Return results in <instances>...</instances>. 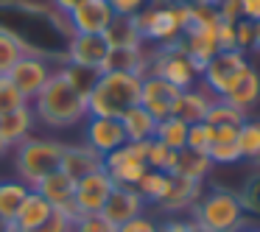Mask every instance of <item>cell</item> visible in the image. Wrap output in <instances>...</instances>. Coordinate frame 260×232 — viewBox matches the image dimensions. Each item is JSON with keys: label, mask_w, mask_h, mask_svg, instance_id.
<instances>
[{"label": "cell", "mask_w": 260, "mask_h": 232, "mask_svg": "<svg viewBox=\"0 0 260 232\" xmlns=\"http://www.w3.org/2000/svg\"><path fill=\"white\" fill-rule=\"evenodd\" d=\"M31 112L37 118V126L48 131H64L87 120V98L76 92L64 81V76L53 73V79L45 84V90L31 101Z\"/></svg>", "instance_id": "obj_1"}, {"label": "cell", "mask_w": 260, "mask_h": 232, "mask_svg": "<svg viewBox=\"0 0 260 232\" xmlns=\"http://www.w3.org/2000/svg\"><path fill=\"white\" fill-rule=\"evenodd\" d=\"M143 76L120 73V70H104L95 87L87 95V112L101 118H120L126 109L140 104Z\"/></svg>", "instance_id": "obj_2"}, {"label": "cell", "mask_w": 260, "mask_h": 232, "mask_svg": "<svg viewBox=\"0 0 260 232\" xmlns=\"http://www.w3.org/2000/svg\"><path fill=\"white\" fill-rule=\"evenodd\" d=\"M137 28H140L146 45L165 48L176 45L190 25V0H168V3H151L137 14Z\"/></svg>", "instance_id": "obj_3"}, {"label": "cell", "mask_w": 260, "mask_h": 232, "mask_svg": "<svg viewBox=\"0 0 260 232\" xmlns=\"http://www.w3.org/2000/svg\"><path fill=\"white\" fill-rule=\"evenodd\" d=\"M64 143L48 135H31L20 146H14V174L28 187H37L45 176L59 171Z\"/></svg>", "instance_id": "obj_4"}, {"label": "cell", "mask_w": 260, "mask_h": 232, "mask_svg": "<svg viewBox=\"0 0 260 232\" xmlns=\"http://www.w3.org/2000/svg\"><path fill=\"white\" fill-rule=\"evenodd\" d=\"M190 218L207 232H238L246 226V210L230 190H210L196 202Z\"/></svg>", "instance_id": "obj_5"}, {"label": "cell", "mask_w": 260, "mask_h": 232, "mask_svg": "<svg viewBox=\"0 0 260 232\" xmlns=\"http://www.w3.org/2000/svg\"><path fill=\"white\" fill-rule=\"evenodd\" d=\"M146 76H159L168 84H174L176 90H190V87L199 84L202 70L193 64V59L179 45H165V48H157L154 53H148Z\"/></svg>", "instance_id": "obj_6"}, {"label": "cell", "mask_w": 260, "mask_h": 232, "mask_svg": "<svg viewBox=\"0 0 260 232\" xmlns=\"http://www.w3.org/2000/svg\"><path fill=\"white\" fill-rule=\"evenodd\" d=\"M246 68H249V62H246V53L243 51H218L202 68L199 81H202V87L213 98H224Z\"/></svg>", "instance_id": "obj_7"}, {"label": "cell", "mask_w": 260, "mask_h": 232, "mask_svg": "<svg viewBox=\"0 0 260 232\" xmlns=\"http://www.w3.org/2000/svg\"><path fill=\"white\" fill-rule=\"evenodd\" d=\"M56 70H59V64L51 62V59L37 56V53H25V56L20 59L12 70H9V79L14 81V87H17V90L28 98V104H31L42 90H45V84L53 79Z\"/></svg>", "instance_id": "obj_8"}, {"label": "cell", "mask_w": 260, "mask_h": 232, "mask_svg": "<svg viewBox=\"0 0 260 232\" xmlns=\"http://www.w3.org/2000/svg\"><path fill=\"white\" fill-rule=\"evenodd\" d=\"M115 182L107 176V171L98 168L92 174L76 179V193H73V207L79 215H92V213H101L104 204H107L109 193H112Z\"/></svg>", "instance_id": "obj_9"}, {"label": "cell", "mask_w": 260, "mask_h": 232, "mask_svg": "<svg viewBox=\"0 0 260 232\" xmlns=\"http://www.w3.org/2000/svg\"><path fill=\"white\" fill-rule=\"evenodd\" d=\"M95 154L107 157V154L118 151L126 146V131L120 126V118H101V115H87L84 120V140Z\"/></svg>", "instance_id": "obj_10"}, {"label": "cell", "mask_w": 260, "mask_h": 232, "mask_svg": "<svg viewBox=\"0 0 260 232\" xmlns=\"http://www.w3.org/2000/svg\"><path fill=\"white\" fill-rule=\"evenodd\" d=\"M101 168L107 171V176L115 182V187H135L137 182H140V176L148 171V165H146V159H143L140 154H135V148L126 143L118 151L104 157Z\"/></svg>", "instance_id": "obj_11"}, {"label": "cell", "mask_w": 260, "mask_h": 232, "mask_svg": "<svg viewBox=\"0 0 260 232\" xmlns=\"http://www.w3.org/2000/svg\"><path fill=\"white\" fill-rule=\"evenodd\" d=\"M218 23H190L185 28V34H182V40L176 42V45L193 59V64H196L199 70H202L204 64L218 53V40H215V28H218Z\"/></svg>", "instance_id": "obj_12"}, {"label": "cell", "mask_w": 260, "mask_h": 232, "mask_svg": "<svg viewBox=\"0 0 260 232\" xmlns=\"http://www.w3.org/2000/svg\"><path fill=\"white\" fill-rule=\"evenodd\" d=\"M73 34H104L115 20L109 0H81L79 6L68 14Z\"/></svg>", "instance_id": "obj_13"}, {"label": "cell", "mask_w": 260, "mask_h": 232, "mask_svg": "<svg viewBox=\"0 0 260 232\" xmlns=\"http://www.w3.org/2000/svg\"><path fill=\"white\" fill-rule=\"evenodd\" d=\"M107 53H109V45L101 34H73L68 42V51H64V62L101 70Z\"/></svg>", "instance_id": "obj_14"}, {"label": "cell", "mask_w": 260, "mask_h": 232, "mask_svg": "<svg viewBox=\"0 0 260 232\" xmlns=\"http://www.w3.org/2000/svg\"><path fill=\"white\" fill-rule=\"evenodd\" d=\"M146 207H148V204L140 198V193H137L135 187H112V193H109V198H107V204H104L101 215L112 226H120V224H126V221L143 215V213H146Z\"/></svg>", "instance_id": "obj_15"}, {"label": "cell", "mask_w": 260, "mask_h": 232, "mask_svg": "<svg viewBox=\"0 0 260 232\" xmlns=\"http://www.w3.org/2000/svg\"><path fill=\"white\" fill-rule=\"evenodd\" d=\"M176 95H179V90H176L174 84H168L165 79H159V76H143L140 107H146L157 120H162L171 115V107H174Z\"/></svg>", "instance_id": "obj_16"}, {"label": "cell", "mask_w": 260, "mask_h": 232, "mask_svg": "<svg viewBox=\"0 0 260 232\" xmlns=\"http://www.w3.org/2000/svg\"><path fill=\"white\" fill-rule=\"evenodd\" d=\"M199 198H202V182L182 179V176H171L168 190H165L162 198H159L157 207L174 218V215H179V213H187V210H193Z\"/></svg>", "instance_id": "obj_17"}, {"label": "cell", "mask_w": 260, "mask_h": 232, "mask_svg": "<svg viewBox=\"0 0 260 232\" xmlns=\"http://www.w3.org/2000/svg\"><path fill=\"white\" fill-rule=\"evenodd\" d=\"M210 104H213V95H210L202 84H196V87H190V90H179L174 107H171V115L179 118V120H185V123L190 126V123L204 120Z\"/></svg>", "instance_id": "obj_18"}, {"label": "cell", "mask_w": 260, "mask_h": 232, "mask_svg": "<svg viewBox=\"0 0 260 232\" xmlns=\"http://www.w3.org/2000/svg\"><path fill=\"white\" fill-rule=\"evenodd\" d=\"M101 165H104L101 154H95L90 146H87V143H76V146H64L59 171H64L70 179H81V176L98 171Z\"/></svg>", "instance_id": "obj_19"}, {"label": "cell", "mask_w": 260, "mask_h": 232, "mask_svg": "<svg viewBox=\"0 0 260 232\" xmlns=\"http://www.w3.org/2000/svg\"><path fill=\"white\" fill-rule=\"evenodd\" d=\"M51 213H53L51 202H48L45 196H40V193L31 187L28 196H25V202H23V207H20L17 215H14L9 232H28V229H34V226L42 224V221H48Z\"/></svg>", "instance_id": "obj_20"}, {"label": "cell", "mask_w": 260, "mask_h": 232, "mask_svg": "<svg viewBox=\"0 0 260 232\" xmlns=\"http://www.w3.org/2000/svg\"><path fill=\"white\" fill-rule=\"evenodd\" d=\"M37 129V118L34 112H31V104L23 109H17V112H9L0 118V140L6 143L9 148L20 146V143L25 140V137H31Z\"/></svg>", "instance_id": "obj_21"}, {"label": "cell", "mask_w": 260, "mask_h": 232, "mask_svg": "<svg viewBox=\"0 0 260 232\" xmlns=\"http://www.w3.org/2000/svg\"><path fill=\"white\" fill-rule=\"evenodd\" d=\"M34 190L40 193V196H45L48 202H51L53 210H68L70 204H73L76 179H70L64 171H53V174L45 176V179H42Z\"/></svg>", "instance_id": "obj_22"}, {"label": "cell", "mask_w": 260, "mask_h": 232, "mask_svg": "<svg viewBox=\"0 0 260 232\" xmlns=\"http://www.w3.org/2000/svg\"><path fill=\"white\" fill-rule=\"evenodd\" d=\"M224 98L232 104V107L241 109V112H249V109L260 101V73L249 64V68L238 76V81L232 84V90L226 92Z\"/></svg>", "instance_id": "obj_23"}, {"label": "cell", "mask_w": 260, "mask_h": 232, "mask_svg": "<svg viewBox=\"0 0 260 232\" xmlns=\"http://www.w3.org/2000/svg\"><path fill=\"white\" fill-rule=\"evenodd\" d=\"M120 126L126 131V143H143V140H151L154 131H157V118L148 112L146 107H132L120 115Z\"/></svg>", "instance_id": "obj_24"}, {"label": "cell", "mask_w": 260, "mask_h": 232, "mask_svg": "<svg viewBox=\"0 0 260 232\" xmlns=\"http://www.w3.org/2000/svg\"><path fill=\"white\" fill-rule=\"evenodd\" d=\"M104 40H107L109 48H129V51H137V48H146V40H143L140 28H137L135 17H115L109 23V28L104 31Z\"/></svg>", "instance_id": "obj_25"}, {"label": "cell", "mask_w": 260, "mask_h": 232, "mask_svg": "<svg viewBox=\"0 0 260 232\" xmlns=\"http://www.w3.org/2000/svg\"><path fill=\"white\" fill-rule=\"evenodd\" d=\"M213 165H235L241 162V148H238V126H218L215 140L207 151Z\"/></svg>", "instance_id": "obj_26"}, {"label": "cell", "mask_w": 260, "mask_h": 232, "mask_svg": "<svg viewBox=\"0 0 260 232\" xmlns=\"http://www.w3.org/2000/svg\"><path fill=\"white\" fill-rule=\"evenodd\" d=\"M215 165L210 162L207 154L202 151H193V148H182L176 151V162H174V171L171 176H182V179H193V182H204L210 176Z\"/></svg>", "instance_id": "obj_27"}, {"label": "cell", "mask_w": 260, "mask_h": 232, "mask_svg": "<svg viewBox=\"0 0 260 232\" xmlns=\"http://www.w3.org/2000/svg\"><path fill=\"white\" fill-rule=\"evenodd\" d=\"M146 68H148V51L146 48H137V51H129V48H109L101 73L104 70H120V73L146 76Z\"/></svg>", "instance_id": "obj_28"}, {"label": "cell", "mask_w": 260, "mask_h": 232, "mask_svg": "<svg viewBox=\"0 0 260 232\" xmlns=\"http://www.w3.org/2000/svg\"><path fill=\"white\" fill-rule=\"evenodd\" d=\"M28 190L31 187L25 185V182H20L17 176H14V179H0V224L6 226V229L12 226L17 210L23 207Z\"/></svg>", "instance_id": "obj_29"}, {"label": "cell", "mask_w": 260, "mask_h": 232, "mask_svg": "<svg viewBox=\"0 0 260 232\" xmlns=\"http://www.w3.org/2000/svg\"><path fill=\"white\" fill-rule=\"evenodd\" d=\"M154 140H159L165 148H171V151H182V148L187 146V123L179 118H174V115H168V118L157 120Z\"/></svg>", "instance_id": "obj_30"}, {"label": "cell", "mask_w": 260, "mask_h": 232, "mask_svg": "<svg viewBox=\"0 0 260 232\" xmlns=\"http://www.w3.org/2000/svg\"><path fill=\"white\" fill-rule=\"evenodd\" d=\"M168 182H171V174L148 168L146 174L140 176V182L135 185V190L140 193V198L146 204H159V198L165 196V190H168Z\"/></svg>", "instance_id": "obj_31"}, {"label": "cell", "mask_w": 260, "mask_h": 232, "mask_svg": "<svg viewBox=\"0 0 260 232\" xmlns=\"http://www.w3.org/2000/svg\"><path fill=\"white\" fill-rule=\"evenodd\" d=\"M246 120V112H241L238 107H232L226 98H213V104L207 107V115H204V123L210 126H241Z\"/></svg>", "instance_id": "obj_32"}, {"label": "cell", "mask_w": 260, "mask_h": 232, "mask_svg": "<svg viewBox=\"0 0 260 232\" xmlns=\"http://www.w3.org/2000/svg\"><path fill=\"white\" fill-rule=\"evenodd\" d=\"M59 73L64 76V81H68V84L73 87L76 92H81V95L87 98V95H90V90L95 87L101 70H95V68H81V64L64 62V64H59Z\"/></svg>", "instance_id": "obj_33"}, {"label": "cell", "mask_w": 260, "mask_h": 232, "mask_svg": "<svg viewBox=\"0 0 260 232\" xmlns=\"http://www.w3.org/2000/svg\"><path fill=\"white\" fill-rule=\"evenodd\" d=\"M238 148H241V159L254 162L260 154V120H243L238 126Z\"/></svg>", "instance_id": "obj_34"}, {"label": "cell", "mask_w": 260, "mask_h": 232, "mask_svg": "<svg viewBox=\"0 0 260 232\" xmlns=\"http://www.w3.org/2000/svg\"><path fill=\"white\" fill-rule=\"evenodd\" d=\"M25 56V48L20 45V40L14 34H9L6 28H0V76H9V70Z\"/></svg>", "instance_id": "obj_35"}, {"label": "cell", "mask_w": 260, "mask_h": 232, "mask_svg": "<svg viewBox=\"0 0 260 232\" xmlns=\"http://www.w3.org/2000/svg\"><path fill=\"white\" fill-rule=\"evenodd\" d=\"M23 107H28V98L14 87V81L9 76H0V118L9 112H17Z\"/></svg>", "instance_id": "obj_36"}, {"label": "cell", "mask_w": 260, "mask_h": 232, "mask_svg": "<svg viewBox=\"0 0 260 232\" xmlns=\"http://www.w3.org/2000/svg\"><path fill=\"white\" fill-rule=\"evenodd\" d=\"M174 162H176V151H171V148H165L159 140H148V148H146V165L154 171H165V174H171L174 171Z\"/></svg>", "instance_id": "obj_37"}, {"label": "cell", "mask_w": 260, "mask_h": 232, "mask_svg": "<svg viewBox=\"0 0 260 232\" xmlns=\"http://www.w3.org/2000/svg\"><path fill=\"white\" fill-rule=\"evenodd\" d=\"M213 140H215V126L204 123V120L187 126V146L185 148H193V151L207 154L210 146H213Z\"/></svg>", "instance_id": "obj_38"}, {"label": "cell", "mask_w": 260, "mask_h": 232, "mask_svg": "<svg viewBox=\"0 0 260 232\" xmlns=\"http://www.w3.org/2000/svg\"><path fill=\"white\" fill-rule=\"evenodd\" d=\"M73 232H118V226H112L101 213H92V215H79L73 221Z\"/></svg>", "instance_id": "obj_39"}, {"label": "cell", "mask_w": 260, "mask_h": 232, "mask_svg": "<svg viewBox=\"0 0 260 232\" xmlns=\"http://www.w3.org/2000/svg\"><path fill=\"white\" fill-rule=\"evenodd\" d=\"M28 232H73V218L64 215L62 210H53V213L48 215V221H42L40 226H34V229H28Z\"/></svg>", "instance_id": "obj_40"}, {"label": "cell", "mask_w": 260, "mask_h": 232, "mask_svg": "<svg viewBox=\"0 0 260 232\" xmlns=\"http://www.w3.org/2000/svg\"><path fill=\"white\" fill-rule=\"evenodd\" d=\"M115 17H137L143 9L151 6V0H109Z\"/></svg>", "instance_id": "obj_41"}, {"label": "cell", "mask_w": 260, "mask_h": 232, "mask_svg": "<svg viewBox=\"0 0 260 232\" xmlns=\"http://www.w3.org/2000/svg\"><path fill=\"white\" fill-rule=\"evenodd\" d=\"M118 232H159V221L151 218L148 213H143V215H137V218L120 224Z\"/></svg>", "instance_id": "obj_42"}, {"label": "cell", "mask_w": 260, "mask_h": 232, "mask_svg": "<svg viewBox=\"0 0 260 232\" xmlns=\"http://www.w3.org/2000/svg\"><path fill=\"white\" fill-rule=\"evenodd\" d=\"M213 6H215V12H218V20H224V23H238V20H243L241 0H215Z\"/></svg>", "instance_id": "obj_43"}, {"label": "cell", "mask_w": 260, "mask_h": 232, "mask_svg": "<svg viewBox=\"0 0 260 232\" xmlns=\"http://www.w3.org/2000/svg\"><path fill=\"white\" fill-rule=\"evenodd\" d=\"M159 232H207V229H202L193 218H179V215H174V218L159 224Z\"/></svg>", "instance_id": "obj_44"}, {"label": "cell", "mask_w": 260, "mask_h": 232, "mask_svg": "<svg viewBox=\"0 0 260 232\" xmlns=\"http://www.w3.org/2000/svg\"><path fill=\"white\" fill-rule=\"evenodd\" d=\"M215 40H218V51H238L235 45V23H224L221 20L215 28Z\"/></svg>", "instance_id": "obj_45"}, {"label": "cell", "mask_w": 260, "mask_h": 232, "mask_svg": "<svg viewBox=\"0 0 260 232\" xmlns=\"http://www.w3.org/2000/svg\"><path fill=\"white\" fill-rule=\"evenodd\" d=\"M235 45H238V51L252 48V23L249 20H238L235 23Z\"/></svg>", "instance_id": "obj_46"}, {"label": "cell", "mask_w": 260, "mask_h": 232, "mask_svg": "<svg viewBox=\"0 0 260 232\" xmlns=\"http://www.w3.org/2000/svg\"><path fill=\"white\" fill-rule=\"evenodd\" d=\"M241 12H243V20L257 23L260 20V0H241Z\"/></svg>", "instance_id": "obj_47"}, {"label": "cell", "mask_w": 260, "mask_h": 232, "mask_svg": "<svg viewBox=\"0 0 260 232\" xmlns=\"http://www.w3.org/2000/svg\"><path fill=\"white\" fill-rule=\"evenodd\" d=\"M79 3L81 0H51V9H56V12H62V14H70Z\"/></svg>", "instance_id": "obj_48"}, {"label": "cell", "mask_w": 260, "mask_h": 232, "mask_svg": "<svg viewBox=\"0 0 260 232\" xmlns=\"http://www.w3.org/2000/svg\"><path fill=\"white\" fill-rule=\"evenodd\" d=\"M252 48H254V51H260V20H257V23H252Z\"/></svg>", "instance_id": "obj_49"}, {"label": "cell", "mask_w": 260, "mask_h": 232, "mask_svg": "<svg viewBox=\"0 0 260 232\" xmlns=\"http://www.w3.org/2000/svg\"><path fill=\"white\" fill-rule=\"evenodd\" d=\"M6 151H9V146H6V143H3V140H0V159L6 157Z\"/></svg>", "instance_id": "obj_50"}, {"label": "cell", "mask_w": 260, "mask_h": 232, "mask_svg": "<svg viewBox=\"0 0 260 232\" xmlns=\"http://www.w3.org/2000/svg\"><path fill=\"white\" fill-rule=\"evenodd\" d=\"M238 232H260V226H243V229H238Z\"/></svg>", "instance_id": "obj_51"}, {"label": "cell", "mask_w": 260, "mask_h": 232, "mask_svg": "<svg viewBox=\"0 0 260 232\" xmlns=\"http://www.w3.org/2000/svg\"><path fill=\"white\" fill-rule=\"evenodd\" d=\"M254 165H260V154H257V159H254Z\"/></svg>", "instance_id": "obj_52"}]
</instances>
